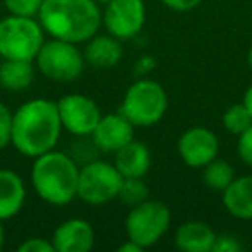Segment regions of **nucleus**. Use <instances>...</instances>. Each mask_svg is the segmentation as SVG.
Masks as SVG:
<instances>
[{"label": "nucleus", "mask_w": 252, "mask_h": 252, "mask_svg": "<svg viewBox=\"0 0 252 252\" xmlns=\"http://www.w3.org/2000/svg\"><path fill=\"white\" fill-rule=\"evenodd\" d=\"M63 131L57 102L33 98L12 114L11 144L26 158H38L52 151Z\"/></svg>", "instance_id": "nucleus-1"}, {"label": "nucleus", "mask_w": 252, "mask_h": 252, "mask_svg": "<svg viewBox=\"0 0 252 252\" xmlns=\"http://www.w3.org/2000/svg\"><path fill=\"white\" fill-rule=\"evenodd\" d=\"M43 32L52 38L83 43L97 35L102 14L95 0H43L38 12Z\"/></svg>", "instance_id": "nucleus-2"}, {"label": "nucleus", "mask_w": 252, "mask_h": 252, "mask_svg": "<svg viewBox=\"0 0 252 252\" xmlns=\"http://www.w3.org/2000/svg\"><path fill=\"white\" fill-rule=\"evenodd\" d=\"M80 168L67 154L49 151L35 158L32 183L36 195L52 206H66L78 195Z\"/></svg>", "instance_id": "nucleus-3"}, {"label": "nucleus", "mask_w": 252, "mask_h": 252, "mask_svg": "<svg viewBox=\"0 0 252 252\" xmlns=\"http://www.w3.org/2000/svg\"><path fill=\"white\" fill-rule=\"evenodd\" d=\"M168 111V94L154 80H138L125 94L121 112L133 126L149 128L164 118Z\"/></svg>", "instance_id": "nucleus-4"}, {"label": "nucleus", "mask_w": 252, "mask_h": 252, "mask_svg": "<svg viewBox=\"0 0 252 252\" xmlns=\"http://www.w3.org/2000/svg\"><path fill=\"white\" fill-rule=\"evenodd\" d=\"M43 45V28L40 21L23 16L0 19V57L2 59L35 61Z\"/></svg>", "instance_id": "nucleus-5"}, {"label": "nucleus", "mask_w": 252, "mask_h": 252, "mask_svg": "<svg viewBox=\"0 0 252 252\" xmlns=\"http://www.w3.org/2000/svg\"><path fill=\"white\" fill-rule=\"evenodd\" d=\"M169 223V207L161 200L147 199L131 207L125 220V230L130 240L138 244L142 249H147L164 237Z\"/></svg>", "instance_id": "nucleus-6"}, {"label": "nucleus", "mask_w": 252, "mask_h": 252, "mask_svg": "<svg viewBox=\"0 0 252 252\" xmlns=\"http://www.w3.org/2000/svg\"><path fill=\"white\" fill-rule=\"evenodd\" d=\"M35 61L36 67L43 76L61 83H67L80 78L85 66V56L76 47V43L59 38L43 42Z\"/></svg>", "instance_id": "nucleus-7"}, {"label": "nucleus", "mask_w": 252, "mask_h": 252, "mask_svg": "<svg viewBox=\"0 0 252 252\" xmlns=\"http://www.w3.org/2000/svg\"><path fill=\"white\" fill-rule=\"evenodd\" d=\"M123 175L114 164L105 161H94L80 168L78 175V195L83 202L102 206L118 199L123 185Z\"/></svg>", "instance_id": "nucleus-8"}, {"label": "nucleus", "mask_w": 252, "mask_h": 252, "mask_svg": "<svg viewBox=\"0 0 252 252\" xmlns=\"http://www.w3.org/2000/svg\"><path fill=\"white\" fill-rule=\"evenodd\" d=\"M57 109H59L63 130L69 131L76 137L92 135L98 119L102 118L98 105L90 97L81 94L64 95L63 98L57 100Z\"/></svg>", "instance_id": "nucleus-9"}, {"label": "nucleus", "mask_w": 252, "mask_h": 252, "mask_svg": "<svg viewBox=\"0 0 252 252\" xmlns=\"http://www.w3.org/2000/svg\"><path fill=\"white\" fill-rule=\"evenodd\" d=\"M102 21L109 35L119 40L133 38L145 25L144 0H111L109 4H105Z\"/></svg>", "instance_id": "nucleus-10"}, {"label": "nucleus", "mask_w": 252, "mask_h": 252, "mask_svg": "<svg viewBox=\"0 0 252 252\" xmlns=\"http://www.w3.org/2000/svg\"><path fill=\"white\" fill-rule=\"evenodd\" d=\"M220 140L204 126L189 128L178 140V154L190 168H204L207 162L218 158Z\"/></svg>", "instance_id": "nucleus-11"}, {"label": "nucleus", "mask_w": 252, "mask_h": 252, "mask_svg": "<svg viewBox=\"0 0 252 252\" xmlns=\"http://www.w3.org/2000/svg\"><path fill=\"white\" fill-rule=\"evenodd\" d=\"M135 126L121 112L105 114L98 119L92 131V140L102 152H118L128 142L133 140Z\"/></svg>", "instance_id": "nucleus-12"}, {"label": "nucleus", "mask_w": 252, "mask_h": 252, "mask_svg": "<svg viewBox=\"0 0 252 252\" xmlns=\"http://www.w3.org/2000/svg\"><path fill=\"white\" fill-rule=\"evenodd\" d=\"M95 231L87 220L73 218L56 228L52 244L56 252H88L94 247Z\"/></svg>", "instance_id": "nucleus-13"}, {"label": "nucleus", "mask_w": 252, "mask_h": 252, "mask_svg": "<svg viewBox=\"0 0 252 252\" xmlns=\"http://www.w3.org/2000/svg\"><path fill=\"white\" fill-rule=\"evenodd\" d=\"M114 154V166L123 178H144L152 166L151 151L142 142H128Z\"/></svg>", "instance_id": "nucleus-14"}, {"label": "nucleus", "mask_w": 252, "mask_h": 252, "mask_svg": "<svg viewBox=\"0 0 252 252\" xmlns=\"http://www.w3.org/2000/svg\"><path fill=\"white\" fill-rule=\"evenodd\" d=\"M26 200L25 182L12 169H0V220H11L23 209Z\"/></svg>", "instance_id": "nucleus-15"}, {"label": "nucleus", "mask_w": 252, "mask_h": 252, "mask_svg": "<svg viewBox=\"0 0 252 252\" xmlns=\"http://www.w3.org/2000/svg\"><path fill=\"white\" fill-rule=\"evenodd\" d=\"M218 235L202 221H187L175 233L176 249L183 252H211Z\"/></svg>", "instance_id": "nucleus-16"}, {"label": "nucleus", "mask_w": 252, "mask_h": 252, "mask_svg": "<svg viewBox=\"0 0 252 252\" xmlns=\"http://www.w3.org/2000/svg\"><path fill=\"white\" fill-rule=\"evenodd\" d=\"M85 63H88L94 67L109 69L114 67L123 57V45L119 38L112 35H100L92 36L87 40L85 45Z\"/></svg>", "instance_id": "nucleus-17"}, {"label": "nucleus", "mask_w": 252, "mask_h": 252, "mask_svg": "<svg viewBox=\"0 0 252 252\" xmlns=\"http://www.w3.org/2000/svg\"><path fill=\"white\" fill-rule=\"evenodd\" d=\"M226 211L238 220H252V175L235 178L223 190Z\"/></svg>", "instance_id": "nucleus-18"}, {"label": "nucleus", "mask_w": 252, "mask_h": 252, "mask_svg": "<svg viewBox=\"0 0 252 252\" xmlns=\"http://www.w3.org/2000/svg\"><path fill=\"white\" fill-rule=\"evenodd\" d=\"M35 67L32 61L4 59L0 64V87L9 92H21L32 85Z\"/></svg>", "instance_id": "nucleus-19"}, {"label": "nucleus", "mask_w": 252, "mask_h": 252, "mask_svg": "<svg viewBox=\"0 0 252 252\" xmlns=\"http://www.w3.org/2000/svg\"><path fill=\"white\" fill-rule=\"evenodd\" d=\"M202 178H204V183H206L209 189L223 192V190L235 180L233 166H231L230 162L223 161V159L216 158L204 166Z\"/></svg>", "instance_id": "nucleus-20"}, {"label": "nucleus", "mask_w": 252, "mask_h": 252, "mask_svg": "<svg viewBox=\"0 0 252 252\" xmlns=\"http://www.w3.org/2000/svg\"><path fill=\"white\" fill-rule=\"evenodd\" d=\"M252 125V116L245 104H233L224 111L223 114V126L231 135H240Z\"/></svg>", "instance_id": "nucleus-21"}, {"label": "nucleus", "mask_w": 252, "mask_h": 252, "mask_svg": "<svg viewBox=\"0 0 252 252\" xmlns=\"http://www.w3.org/2000/svg\"><path fill=\"white\" fill-rule=\"evenodd\" d=\"M118 199L126 206H137L149 199V187L142 182V178H125Z\"/></svg>", "instance_id": "nucleus-22"}, {"label": "nucleus", "mask_w": 252, "mask_h": 252, "mask_svg": "<svg viewBox=\"0 0 252 252\" xmlns=\"http://www.w3.org/2000/svg\"><path fill=\"white\" fill-rule=\"evenodd\" d=\"M43 0H4L5 9L12 16H23V18H35L38 16Z\"/></svg>", "instance_id": "nucleus-23"}, {"label": "nucleus", "mask_w": 252, "mask_h": 252, "mask_svg": "<svg viewBox=\"0 0 252 252\" xmlns=\"http://www.w3.org/2000/svg\"><path fill=\"white\" fill-rule=\"evenodd\" d=\"M12 137V112L0 102V149L7 147Z\"/></svg>", "instance_id": "nucleus-24"}, {"label": "nucleus", "mask_w": 252, "mask_h": 252, "mask_svg": "<svg viewBox=\"0 0 252 252\" xmlns=\"http://www.w3.org/2000/svg\"><path fill=\"white\" fill-rule=\"evenodd\" d=\"M237 151L242 161L247 166H252V125L249 126L244 133L238 135Z\"/></svg>", "instance_id": "nucleus-25"}, {"label": "nucleus", "mask_w": 252, "mask_h": 252, "mask_svg": "<svg viewBox=\"0 0 252 252\" xmlns=\"http://www.w3.org/2000/svg\"><path fill=\"white\" fill-rule=\"evenodd\" d=\"M18 252H56V247H54L52 242L45 240V238L32 237V238H26L19 245Z\"/></svg>", "instance_id": "nucleus-26"}, {"label": "nucleus", "mask_w": 252, "mask_h": 252, "mask_svg": "<svg viewBox=\"0 0 252 252\" xmlns=\"http://www.w3.org/2000/svg\"><path fill=\"white\" fill-rule=\"evenodd\" d=\"M242 245L238 244V240L231 235H221V237H216V242H214V252H237L240 251Z\"/></svg>", "instance_id": "nucleus-27"}, {"label": "nucleus", "mask_w": 252, "mask_h": 252, "mask_svg": "<svg viewBox=\"0 0 252 252\" xmlns=\"http://www.w3.org/2000/svg\"><path fill=\"white\" fill-rule=\"evenodd\" d=\"M161 2L168 9H171V11L187 12V11H192V9H195L197 5L202 2V0H161Z\"/></svg>", "instance_id": "nucleus-28"}, {"label": "nucleus", "mask_w": 252, "mask_h": 252, "mask_svg": "<svg viewBox=\"0 0 252 252\" xmlns=\"http://www.w3.org/2000/svg\"><path fill=\"white\" fill-rule=\"evenodd\" d=\"M118 251L119 252H142L144 249H142L138 244H135L133 240H130V238H128V242H126V244H123Z\"/></svg>", "instance_id": "nucleus-29"}, {"label": "nucleus", "mask_w": 252, "mask_h": 252, "mask_svg": "<svg viewBox=\"0 0 252 252\" xmlns=\"http://www.w3.org/2000/svg\"><path fill=\"white\" fill-rule=\"evenodd\" d=\"M244 104H245V107L249 109V112H251V116H252V85L247 88V90H245V94H244Z\"/></svg>", "instance_id": "nucleus-30"}, {"label": "nucleus", "mask_w": 252, "mask_h": 252, "mask_svg": "<svg viewBox=\"0 0 252 252\" xmlns=\"http://www.w3.org/2000/svg\"><path fill=\"white\" fill-rule=\"evenodd\" d=\"M4 238H5V231H4V224H2V220H0V249L4 245Z\"/></svg>", "instance_id": "nucleus-31"}, {"label": "nucleus", "mask_w": 252, "mask_h": 252, "mask_svg": "<svg viewBox=\"0 0 252 252\" xmlns=\"http://www.w3.org/2000/svg\"><path fill=\"white\" fill-rule=\"evenodd\" d=\"M247 63H249V67L252 69V45H251V49H249V54H247Z\"/></svg>", "instance_id": "nucleus-32"}, {"label": "nucleus", "mask_w": 252, "mask_h": 252, "mask_svg": "<svg viewBox=\"0 0 252 252\" xmlns=\"http://www.w3.org/2000/svg\"><path fill=\"white\" fill-rule=\"evenodd\" d=\"M95 2H97V4H109L111 0H95Z\"/></svg>", "instance_id": "nucleus-33"}]
</instances>
